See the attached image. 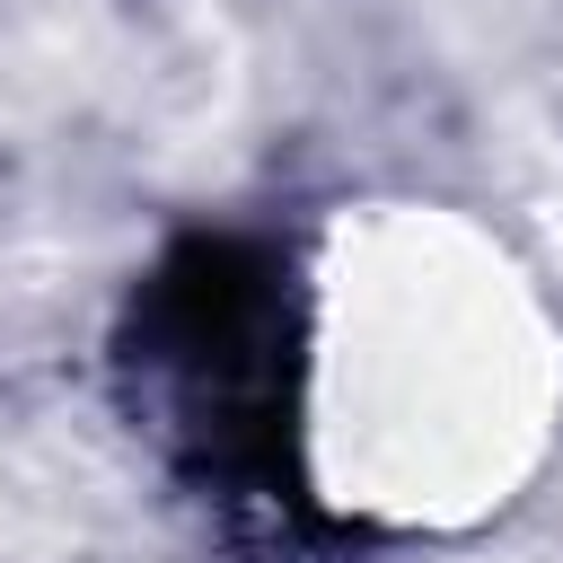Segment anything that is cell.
Here are the masks:
<instances>
[{"mask_svg": "<svg viewBox=\"0 0 563 563\" xmlns=\"http://www.w3.org/2000/svg\"><path fill=\"white\" fill-rule=\"evenodd\" d=\"M114 405L150 457L238 519H317L308 501V282L282 238L185 229L114 317Z\"/></svg>", "mask_w": 563, "mask_h": 563, "instance_id": "cell-1", "label": "cell"}]
</instances>
